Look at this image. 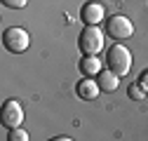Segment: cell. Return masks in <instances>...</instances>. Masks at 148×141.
Wrapping results in <instances>:
<instances>
[{"label": "cell", "mask_w": 148, "mask_h": 141, "mask_svg": "<svg viewBox=\"0 0 148 141\" xmlns=\"http://www.w3.org/2000/svg\"><path fill=\"white\" fill-rule=\"evenodd\" d=\"M3 42H5V49H10L12 54H21V52L28 49L31 38L21 26H12V28H7L3 33Z\"/></svg>", "instance_id": "3957f363"}, {"label": "cell", "mask_w": 148, "mask_h": 141, "mask_svg": "<svg viewBox=\"0 0 148 141\" xmlns=\"http://www.w3.org/2000/svg\"><path fill=\"white\" fill-rule=\"evenodd\" d=\"M97 82L103 92H115L118 90V85H120V75L113 73L110 68H101L99 70V75H97Z\"/></svg>", "instance_id": "ba28073f"}, {"label": "cell", "mask_w": 148, "mask_h": 141, "mask_svg": "<svg viewBox=\"0 0 148 141\" xmlns=\"http://www.w3.org/2000/svg\"><path fill=\"white\" fill-rule=\"evenodd\" d=\"M106 33H108L113 40H127V38H132L134 26H132V21H129L127 16L115 14V16H110V19H108V24H106Z\"/></svg>", "instance_id": "277c9868"}, {"label": "cell", "mask_w": 148, "mask_h": 141, "mask_svg": "<svg viewBox=\"0 0 148 141\" xmlns=\"http://www.w3.org/2000/svg\"><path fill=\"white\" fill-rule=\"evenodd\" d=\"M75 92H78V97H80V99L92 101V99H97V97H99L101 87H99V82H97V80H92V75H85V80H80V82H78Z\"/></svg>", "instance_id": "52a82bcc"}, {"label": "cell", "mask_w": 148, "mask_h": 141, "mask_svg": "<svg viewBox=\"0 0 148 141\" xmlns=\"http://www.w3.org/2000/svg\"><path fill=\"white\" fill-rule=\"evenodd\" d=\"M80 70H82L85 75H99L101 61L97 59V54H85V59L80 61Z\"/></svg>", "instance_id": "9c48e42d"}, {"label": "cell", "mask_w": 148, "mask_h": 141, "mask_svg": "<svg viewBox=\"0 0 148 141\" xmlns=\"http://www.w3.org/2000/svg\"><path fill=\"white\" fill-rule=\"evenodd\" d=\"M26 3H28V0H3V5L12 7V10H21V7H26Z\"/></svg>", "instance_id": "7c38bea8"}, {"label": "cell", "mask_w": 148, "mask_h": 141, "mask_svg": "<svg viewBox=\"0 0 148 141\" xmlns=\"http://www.w3.org/2000/svg\"><path fill=\"white\" fill-rule=\"evenodd\" d=\"M139 85L143 87V90H148V73H141V78H139Z\"/></svg>", "instance_id": "4fadbf2b"}, {"label": "cell", "mask_w": 148, "mask_h": 141, "mask_svg": "<svg viewBox=\"0 0 148 141\" xmlns=\"http://www.w3.org/2000/svg\"><path fill=\"white\" fill-rule=\"evenodd\" d=\"M3 125L5 127H10V129H14V127H19L21 122H24V108H21V103L16 101V99H10V101H5V106H3Z\"/></svg>", "instance_id": "5b68a950"}, {"label": "cell", "mask_w": 148, "mask_h": 141, "mask_svg": "<svg viewBox=\"0 0 148 141\" xmlns=\"http://www.w3.org/2000/svg\"><path fill=\"white\" fill-rule=\"evenodd\" d=\"M10 141H28V134L21 129V127H14L12 132H10V136H7Z\"/></svg>", "instance_id": "8fae6325"}, {"label": "cell", "mask_w": 148, "mask_h": 141, "mask_svg": "<svg viewBox=\"0 0 148 141\" xmlns=\"http://www.w3.org/2000/svg\"><path fill=\"white\" fill-rule=\"evenodd\" d=\"M106 64L108 68L113 70V73H118L120 78L129 73V68H132V54H129V49L125 45H113L108 49L106 54Z\"/></svg>", "instance_id": "6da1fadb"}, {"label": "cell", "mask_w": 148, "mask_h": 141, "mask_svg": "<svg viewBox=\"0 0 148 141\" xmlns=\"http://www.w3.org/2000/svg\"><path fill=\"white\" fill-rule=\"evenodd\" d=\"M106 16V10H103V5L101 3H97V0H92V3H85L82 5V10H80V19L85 21V24H99L101 19Z\"/></svg>", "instance_id": "8992f818"}, {"label": "cell", "mask_w": 148, "mask_h": 141, "mask_svg": "<svg viewBox=\"0 0 148 141\" xmlns=\"http://www.w3.org/2000/svg\"><path fill=\"white\" fill-rule=\"evenodd\" d=\"M129 99H146V90H143V87L136 82V85H129Z\"/></svg>", "instance_id": "30bf717a"}, {"label": "cell", "mask_w": 148, "mask_h": 141, "mask_svg": "<svg viewBox=\"0 0 148 141\" xmlns=\"http://www.w3.org/2000/svg\"><path fill=\"white\" fill-rule=\"evenodd\" d=\"M80 49H82V54H99V52L103 49V33L99 26L94 24H87L80 33Z\"/></svg>", "instance_id": "7a4b0ae2"}]
</instances>
